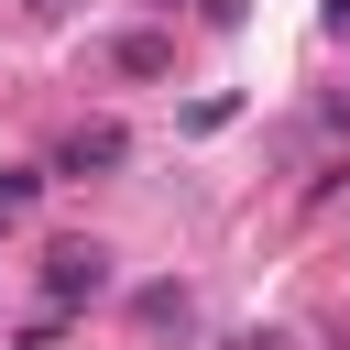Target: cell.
Returning <instances> with one entry per match:
<instances>
[{
	"instance_id": "cell-9",
	"label": "cell",
	"mask_w": 350,
	"mask_h": 350,
	"mask_svg": "<svg viewBox=\"0 0 350 350\" xmlns=\"http://www.w3.org/2000/svg\"><path fill=\"white\" fill-rule=\"evenodd\" d=\"M328 11H350V0H328ZM328 11H317V22H328Z\"/></svg>"
},
{
	"instance_id": "cell-2",
	"label": "cell",
	"mask_w": 350,
	"mask_h": 350,
	"mask_svg": "<svg viewBox=\"0 0 350 350\" xmlns=\"http://www.w3.org/2000/svg\"><path fill=\"white\" fill-rule=\"evenodd\" d=\"M120 164H131V131L120 120H77L55 142V175H120Z\"/></svg>"
},
{
	"instance_id": "cell-3",
	"label": "cell",
	"mask_w": 350,
	"mask_h": 350,
	"mask_svg": "<svg viewBox=\"0 0 350 350\" xmlns=\"http://www.w3.org/2000/svg\"><path fill=\"white\" fill-rule=\"evenodd\" d=\"M131 328H142V339H197V284H175V273L142 284V295H131Z\"/></svg>"
},
{
	"instance_id": "cell-6",
	"label": "cell",
	"mask_w": 350,
	"mask_h": 350,
	"mask_svg": "<svg viewBox=\"0 0 350 350\" xmlns=\"http://www.w3.org/2000/svg\"><path fill=\"white\" fill-rule=\"evenodd\" d=\"M241 11H252V0H197V22H208V33H241Z\"/></svg>"
},
{
	"instance_id": "cell-7",
	"label": "cell",
	"mask_w": 350,
	"mask_h": 350,
	"mask_svg": "<svg viewBox=\"0 0 350 350\" xmlns=\"http://www.w3.org/2000/svg\"><path fill=\"white\" fill-rule=\"evenodd\" d=\"M219 350H284V339H273V328H230Z\"/></svg>"
},
{
	"instance_id": "cell-1",
	"label": "cell",
	"mask_w": 350,
	"mask_h": 350,
	"mask_svg": "<svg viewBox=\"0 0 350 350\" xmlns=\"http://www.w3.org/2000/svg\"><path fill=\"white\" fill-rule=\"evenodd\" d=\"M98 295H109V241H55V252H44V306L77 317V306H98Z\"/></svg>"
},
{
	"instance_id": "cell-8",
	"label": "cell",
	"mask_w": 350,
	"mask_h": 350,
	"mask_svg": "<svg viewBox=\"0 0 350 350\" xmlns=\"http://www.w3.org/2000/svg\"><path fill=\"white\" fill-rule=\"evenodd\" d=\"M66 11H77V0H22V22H66Z\"/></svg>"
},
{
	"instance_id": "cell-4",
	"label": "cell",
	"mask_w": 350,
	"mask_h": 350,
	"mask_svg": "<svg viewBox=\"0 0 350 350\" xmlns=\"http://www.w3.org/2000/svg\"><path fill=\"white\" fill-rule=\"evenodd\" d=\"M98 66H109V77H164V66H175V44H164L153 22H131V33H109V44H98Z\"/></svg>"
},
{
	"instance_id": "cell-5",
	"label": "cell",
	"mask_w": 350,
	"mask_h": 350,
	"mask_svg": "<svg viewBox=\"0 0 350 350\" xmlns=\"http://www.w3.org/2000/svg\"><path fill=\"white\" fill-rule=\"evenodd\" d=\"M33 197H44V164H0V230H11Z\"/></svg>"
}]
</instances>
